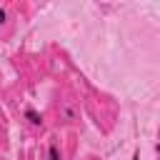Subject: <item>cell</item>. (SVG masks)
<instances>
[{
    "mask_svg": "<svg viewBox=\"0 0 160 160\" xmlns=\"http://www.w3.org/2000/svg\"><path fill=\"white\" fill-rule=\"evenodd\" d=\"M158 155H160V145H158Z\"/></svg>",
    "mask_w": 160,
    "mask_h": 160,
    "instance_id": "5b68a950",
    "label": "cell"
},
{
    "mask_svg": "<svg viewBox=\"0 0 160 160\" xmlns=\"http://www.w3.org/2000/svg\"><path fill=\"white\" fill-rule=\"evenodd\" d=\"M60 115H62L65 120H78V108L70 105V102H65V105L60 108Z\"/></svg>",
    "mask_w": 160,
    "mask_h": 160,
    "instance_id": "6da1fadb",
    "label": "cell"
},
{
    "mask_svg": "<svg viewBox=\"0 0 160 160\" xmlns=\"http://www.w3.org/2000/svg\"><path fill=\"white\" fill-rule=\"evenodd\" d=\"M48 160H62V155H60V148H58V142H50V145H48Z\"/></svg>",
    "mask_w": 160,
    "mask_h": 160,
    "instance_id": "3957f363",
    "label": "cell"
},
{
    "mask_svg": "<svg viewBox=\"0 0 160 160\" xmlns=\"http://www.w3.org/2000/svg\"><path fill=\"white\" fill-rule=\"evenodd\" d=\"M5 22H8V10L0 8V25H5Z\"/></svg>",
    "mask_w": 160,
    "mask_h": 160,
    "instance_id": "277c9868",
    "label": "cell"
},
{
    "mask_svg": "<svg viewBox=\"0 0 160 160\" xmlns=\"http://www.w3.org/2000/svg\"><path fill=\"white\" fill-rule=\"evenodd\" d=\"M25 118L30 125H42V115L35 110V108H25Z\"/></svg>",
    "mask_w": 160,
    "mask_h": 160,
    "instance_id": "7a4b0ae2",
    "label": "cell"
}]
</instances>
